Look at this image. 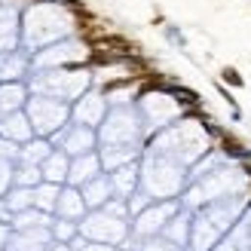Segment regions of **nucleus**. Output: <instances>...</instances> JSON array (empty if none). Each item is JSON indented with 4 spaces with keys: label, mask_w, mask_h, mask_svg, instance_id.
Returning a JSON list of instances; mask_svg holds the SVG:
<instances>
[{
    "label": "nucleus",
    "mask_w": 251,
    "mask_h": 251,
    "mask_svg": "<svg viewBox=\"0 0 251 251\" xmlns=\"http://www.w3.org/2000/svg\"><path fill=\"white\" fill-rule=\"evenodd\" d=\"M74 34H77V16L68 9V3L34 0V3L22 9V46L28 52L52 46Z\"/></svg>",
    "instance_id": "1"
},
{
    "label": "nucleus",
    "mask_w": 251,
    "mask_h": 251,
    "mask_svg": "<svg viewBox=\"0 0 251 251\" xmlns=\"http://www.w3.org/2000/svg\"><path fill=\"white\" fill-rule=\"evenodd\" d=\"M147 150H153V153H162L175 162H181L184 169H190L193 162H199L205 153H208V135L199 123L181 117L178 123H172L169 129L156 132L150 138Z\"/></svg>",
    "instance_id": "2"
},
{
    "label": "nucleus",
    "mask_w": 251,
    "mask_h": 251,
    "mask_svg": "<svg viewBox=\"0 0 251 251\" xmlns=\"http://www.w3.org/2000/svg\"><path fill=\"white\" fill-rule=\"evenodd\" d=\"M242 196H230V199H218L202 208L193 211V236H190V251H211L224 236H227L242 211Z\"/></svg>",
    "instance_id": "3"
},
{
    "label": "nucleus",
    "mask_w": 251,
    "mask_h": 251,
    "mask_svg": "<svg viewBox=\"0 0 251 251\" xmlns=\"http://www.w3.org/2000/svg\"><path fill=\"white\" fill-rule=\"evenodd\" d=\"M95 86L92 68H52V71H34L28 77L31 95H49L65 104H74Z\"/></svg>",
    "instance_id": "4"
},
{
    "label": "nucleus",
    "mask_w": 251,
    "mask_h": 251,
    "mask_svg": "<svg viewBox=\"0 0 251 251\" xmlns=\"http://www.w3.org/2000/svg\"><path fill=\"white\" fill-rule=\"evenodd\" d=\"M242 190H245V175L233 166H218V169L205 172L202 178L187 184V190L181 193V205L196 211L208 202H218V199L242 196Z\"/></svg>",
    "instance_id": "5"
},
{
    "label": "nucleus",
    "mask_w": 251,
    "mask_h": 251,
    "mask_svg": "<svg viewBox=\"0 0 251 251\" xmlns=\"http://www.w3.org/2000/svg\"><path fill=\"white\" fill-rule=\"evenodd\" d=\"M141 187L153 199H181L187 190V169L162 153L144 147L141 153Z\"/></svg>",
    "instance_id": "6"
},
{
    "label": "nucleus",
    "mask_w": 251,
    "mask_h": 251,
    "mask_svg": "<svg viewBox=\"0 0 251 251\" xmlns=\"http://www.w3.org/2000/svg\"><path fill=\"white\" fill-rule=\"evenodd\" d=\"M144 120L135 104L110 107L104 123L98 126V147L101 144H141L144 147Z\"/></svg>",
    "instance_id": "7"
},
{
    "label": "nucleus",
    "mask_w": 251,
    "mask_h": 251,
    "mask_svg": "<svg viewBox=\"0 0 251 251\" xmlns=\"http://www.w3.org/2000/svg\"><path fill=\"white\" fill-rule=\"evenodd\" d=\"M135 107H138V114H141V120H144L147 138H153L156 132L169 129L172 123H178L184 117L181 98L172 95V92H162V89L141 92V95H138V101H135Z\"/></svg>",
    "instance_id": "8"
},
{
    "label": "nucleus",
    "mask_w": 251,
    "mask_h": 251,
    "mask_svg": "<svg viewBox=\"0 0 251 251\" xmlns=\"http://www.w3.org/2000/svg\"><path fill=\"white\" fill-rule=\"evenodd\" d=\"M92 58V46L80 40L77 34L74 37H65L52 46H43L31 52V74L34 71H52V68H80Z\"/></svg>",
    "instance_id": "9"
},
{
    "label": "nucleus",
    "mask_w": 251,
    "mask_h": 251,
    "mask_svg": "<svg viewBox=\"0 0 251 251\" xmlns=\"http://www.w3.org/2000/svg\"><path fill=\"white\" fill-rule=\"evenodd\" d=\"M80 236L83 239H92V242L114 245V248H126V242L132 239V224L107 215L104 208H92L89 215L80 221Z\"/></svg>",
    "instance_id": "10"
},
{
    "label": "nucleus",
    "mask_w": 251,
    "mask_h": 251,
    "mask_svg": "<svg viewBox=\"0 0 251 251\" xmlns=\"http://www.w3.org/2000/svg\"><path fill=\"white\" fill-rule=\"evenodd\" d=\"M25 114H28L37 135L52 138L61 126L71 123V104L58 101V98H49V95H31L28 104H25Z\"/></svg>",
    "instance_id": "11"
},
{
    "label": "nucleus",
    "mask_w": 251,
    "mask_h": 251,
    "mask_svg": "<svg viewBox=\"0 0 251 251\" xmlns=\"http://www.w3.org/2000/svg\"><path fill=\"white\" fill-rule=\"evenodd\" d=\"M181 211V199H156L150 202L141 215H135L132 224V239H147V236H159L166 224Z\"/></svg>",
    "instance_id": "12"
},
{
    "label": "nucleus",
    "mask_w": 251,
    "mask_h": 251,
    "mask_svg": "<svg viewBox=\"0 0 251 251\" xmlns=\"http://www.w3.org/2000/svg\"><path fill=\"white\" fill-rule=\"evenodd\" d=\"M49 141H52V147L65 150V153L74 159V156H83V153H92V150H98V129L71 120L68 126H61V129L49 138Z\"/></svg>",
    "instance_id": "13"
},
{
    "label": "nucleus",
    "mask_w": 251,
    "mask_h": 251,
    "mask_svg": "<svg viewBox=\"0 0 251 251\" xmlns=\"http://www.w3.org/2000/svg\"><path fill=\"white\" fill-rule=\"evenodd\" d=\"M107 110H110V104H107L104 89L92 86V89L86 92L83 98H77V101L71 104V120H74V123H83V126H92V129H98V126L104 123Z\"/></svg>",
    "instance_id": "14"
},
{
    "label": "nucleus",
    "mask_w": 251,
    "mask_h": 251,
    "mask_svg": "<svg viewBox=\"0 0 251 251\" xmlns=\"http://www.w3.org/2000/svg\"><path fill=\"white\" fill-rule=\"evenodd\" d=\"M31 77V52L25 46L0 52V83H28Z\"/></svg>",
    "instance_id": "15"
},
{
    "label": "nucleus",
    "mask_w": 251,
    "mask_h": 251,
    "mask_svg": "<svg viewBox=\"0 0 251 251\" xmlns=\"http://www.w3.org/2000/svg\"><path fill=\"white\" fill-rule=\"evenodd\" d=\"M22 46V9L12 3H0V52Z\"/></svg>",
    "instance_id": "16"
},
{
    "label": "nucleus",
    "mask_w": 251,
    "mask_h": 251,
    "mask_svg": "<svg viewBox=\"0 0 251 251\" xmlns=\"http://www.w3.org/2000/svg\"><path fill=\"white\" fill-rule=\"evenodd\" d=\"M144 153L141 144H101L98 147V156H101L104 172H114L120 166H129V162H138Z\"/></svg>",
    "instance_id": "17"
},
{
    "label": "nucleus",
    "mask_w": 251,
    "mask_h": 251,
    "mask_svg": "<svg viewBox=\"0 0 251 251\" xmlns=\"http://www.w3.org/2000/svg\"><path fill=\"white\" fill-rule=\"evenodd\" d=\"M101 172H104V166H101L98 150L83 153V156H74L71 159V172H68V184L71 187H83V184H89L92 178H98Z\"/></svg>",
    "instance_id": "18"
},
{
    "label": "nucleus",
    "mask_w": 251,
    "mask_h": 251,
    "mask_svg": "<svg viewBox=\"0 0 251 251\" xmlns=\"http://www.w3.org/2000/svg\"><path fill=\"white\" fill-rule=\"evenodd\" d=\"M52 242V230L49 227H28V230H12L6 251H43Z\"/></svg>",
    "instance_id": "19"
},
{
    "label": "nucleus",
    "mask_w": 251,
    "mask_h": 251,
    "mask_svg": "<svg viewBox=\"0 0 251 251\" xmlns=\"http://www.w3.org/2000/svg\"><path fill=\"white\" fill-rule=\"evenodd\" d=\"M86 215H89V205H86V199L80 193V187H71L65 184L58 193V205H55V218H68V221H83Z\"/></svg>",
    "instance_id": "20"
},
{
    "label": "nucleus",
    "mask_w": 251,
    "mask_h": 251,
    "mask_svg": "<svg viewBox=\"0 0 251 251\" xmlns=\"http://www.w3.org/2000/svg\"><path fill=\"white\" fill-rule=\"evenodd\" d=\"M159 236H166L169 242H175L181 251H190V236H193V211L190 208H184L175 215L169 224H166V230H162Z\"/></svg>",
    "instance_id": "21"
},
{
    "label": "nucleus",
    "mask_w": 251,
    "mask_h": 251,
    "mask_svg": "<svg viewBox=\"0 0 251 251\" xmlns=\"http://www.w3.org/2000/svg\"><path fill=\"white\" fill-rule=\"evenodd\" d=\"M107 178H110V184H114V196L129 199L138 187H141V159L129 162V166H120L114 172H107Z\"/></svg>",
    "instance_id": "22"
},
{
    "label": "nucleus",
    "mask_w": 251,
    "mask_h": 251,
    "mask_svg": "<svg viewBox=\"0 0 251 251\" xmlns=\"http://www.w3.org/2000/svg\"><path fill=\"white\" fill-rule=\"evenodd\" d=\"M31 98L28 83H0V120L16 114V110H25Z\"/></svg>",
    "instance_id": "23"
},
{
    "label": "nucleus",
    "mask_w": 251,
    "mask_h": 251,
    "mask_svg": "<svg viewBox=\"0 0 251 251\" xmlns=\"http://www.w3.org/2000/svg\"><path fill=\"white\" fill-rule=\"evenodd\" d=\"M0 135L9 138V141H16V144H25V141H31L37 132H34L28 114H25V110H16V114L0 120Z\"/></svg>",
    "instance_id": "24"
},
{
    "label": "nucleus",
    "mask_w": 251,
    "mask_h": 251,
    "mask_svg": "<svg viewBox=\"0 0 251 251\" xmlns=\"http://www.w3.org/2000/svg\"><path fill=\"white\" fill-rule=\"evenodd\" d=\"M80 193H83L86 205H89V211H92V208H101L107 199H114V184H110L107 172H101V175H98V178H92L89 184H83Z\"/></svg>",
    "instance_id": "25"
},
{
    "label": "nucleus",
    "mask_w": 251,
    "mask_h": 251,
    "mask_svg": "<svg viewBox=\"0 0 251 251\" xmlns=\"http://www.w3.org/2000/svg\"><path fill=\"white\" fill-rule=\"evenodd\" d=\"M43 181H49V184H58V187H65L68 184V172H71V156L65 153V150H52V153L46 156V162H43Z\"/></svg>",
    "instance_id": "26"
},
{
    "label": "nucleus",
    "mask_w": 251,
    "mask_h": 251,
    "mask_svg": "<svg viewBox=\"0 0 251 251\" xmlns=\"http://www.w3.org/2000/svg\"><path fill=\"white\" fill-rule=\"evenodd\" d=\"M52 141L49 138H40V135H34L31 141H25L22 150H19V162H34V166H43L46 156L52 153Z\"/></svg>",
    "instance_id": "27"
},
{
    "label": "nucleus",
    "mask_w": 251,
    "mask_h": 251,
    "mask_svg": "<svg viewBox=\"0 0 251 251\" xmlns=\"http://www.w3.org/2000/svg\"><path fill=\"white\" fill-rule=\"evenodd\" d=\"M55 215H46L40 208H25L12 215V230H28V227H52Z\"/></svg>",
    "instance_id": "28"
},
{
    "label": "nucleus",
    "mask_w": 251,
    "mask_h": 251,
    "mask_svg": "<svg viewBox=\"0 0 251 251\" xmlns=\"http://www.w3.org/2000/svg\"><path fill=\"white\" fill-rule=\"evenodd\" d=\"M58 193H61V187H58V184H49V181L37 184V187H34V208L46 211V215H55Z\"/></svg>",
    "instance_id": "29"
},
{
    "label": "nucleus",
    "mask_w": 251,
    "mask_h": 251,
    "mask_svg": "<svg viewBox=\"0 0 251 251\" xmlns=\"http://www.w3.org/2000/svg\"><path fill=\"white\" fill-rule=\"evenodd\" d=\"M37 184H43V169L34 162H16L12 187H37Z\"/></svg>",
    "instance_id": "30"
},
{
    "label": "nucleus",
    "mask_w": 251,
    "mask_h": 251,
    "mask_svg": "<svg viewBox=\"0 0 251 251\" xmlns=\"http://www.w3.org/2000/svg\"><path fill=\"white\" fill-rule=\"evenodd\" d=\"M126 248L132 251H181L175 242H169L166 236H147V239H129Z\"/></svg>",
    "instance_id": "31"
},
{
    "label": "nucleus",
    "mask_w": 251,
    "mask_h": 251,
    "mask_svg": "<svg viewBox=\"0 0 251 251\" xmlns=\"http://www.w3.org/2000/svg\"><path fill=\"white\" fill-rule=\"evenodd\" d=\"M3 199L12 208V215H16V211H25V208H34V187H12Z\"/></svg>",
    "instance_id": "32"
},
{
    "label": "nucleus",
    "mask_w": 251,
    "mask_h": 251,
    "mask_svg": "<svg viewBox=\"0 0 251 251\" xmlns=\"http://www.w3.org/2000/svg\"><path fill=\"white\" fill-rule=\"evenodd\" d=\"M49 230H52V242H74L80 236V224L68 218H55Z\"/></svg>",
    "instance_id": "33"
},
{
    "label": "nucleus",
    "mask_w": 251,
    "mask_h": 251,
    "mask_svg": "<svg viewBox=\"0 0 251 251\" xmlns=\"http://www.w3.org/2000/svg\"><path fill=\"white\" fill-rule=\"evenodd\" d=\"M126 202H129V218H135V215H141V211H144L150 202H156V199L150 196V193L144 190V187H138V190H135L129 199H126Z\"/></svg>",
    "instance_id": "34"
},
{
    "label": "nucleus",
    "mask_w": 251,
    "mask_h": 251,
    "mask_svg": "<svg viewBox=\"0 0 251 251\" xmlns=\"http://www.w3.org/2000/svg\"><path fill=\"white\" fill-rule=\"evenodd\" d=\"M12 175H16V162L0 159V196H6L12 190Z\"/></svg>",
    "instance_id": "35"
},
{
    "label": "nucleus",
    "mask_w": 251,
    "mask_h": 251,
    "mask_svg": "<svg viewBox=\"0 0 251 251\" xmlns=\"http://www.w3.org/2000/svg\"><path fill=\"white\" fill-rule=\"evenodd\" d=\"M74 251H117L114 245H104V242H92V239H83V236H77L74 242H68Z\"/></svg>",
    "instance_id": "36"
},
{
    "label": "nucleus",
    "mask_w": 251,
    "mask_h": 251,
    "mask_svg": "<svg viewBox=\"0 0 251 251\" xmlns=\"http://www.w3.org/2000/svg\"><path fill=\"white\" fill-rule=\"evenodd\" d=\"M19 150H22V144H16V141H9V138L0 135V159H12V162H19Z\"/></svg>",
    "instance_id": "37"
},
{
    "label": "nucleus",
    "mask_w": 251,
    "mask_h": 251,
    "mask_svg": "<svg viewBox=\"0 0 251 251\" xmlns=\"http://www.w3.org/2000/svg\"><path fill=\"white\" fill-rule=\"evenodd\" d=\"M0 224H12V208L6 205L3 196H0Z\"/></svg>",
    "instance_id": "38"
},
{
    "label": "nucleus",
    "mask_w": 251,
    "mask_h": 251,
    "mask_svg": "<svg viewBox=\"0 0 251 251\" xmlns=\"http://www.w3.org/2000/svg\"><path fill=\"white\" fill-rule=\"evenodd\" d=\"M9 236H12V224H0V245H9Z\"/></svg>",
    "instance_id": "39"
},
{
    "label": "nucleus",
    "mask_w": 251,
    "mask_h": 251,
    "mask_svg": "<svg viewBox=\"0 0 251 251\" xmlns=\"http://www.w3.org/2000/svg\"><path fill=\"white\" fill-rule=\"evenodd\" d=\"M43 251H74V248H71L68 242H49V245H46Z\"/></svg>",
    "instance_id": "40"
},
{
    "label": "nucleus",
    "mask_w": 251,
    "mask_h": 251,
    "mask_svg": "<svg viewBox=\"0 0 251 251\" xmlns=\"http://www.w3.org/2000/svg\"><path fill=\"white\" fill-rule=\"evenodd\" d=\"M227 80L236 83V86H242V77H239V74H233V71H227Z\"/></svg>",
    "instance_id": "41"
},
{
    "label": "nucleus",
    "mask_w": 251,
    "mask_h": 251,
    "mask_svg": "<svg viewBox=\"0 0 251 251\" xmlns=\"http://www.w3.org/2000/svg\"><path fill=\"white\" fill-rule=\"evenodd\" d=\"M117 251H132V248H117Z\"/></svg>",
    "instance_id": "42"
},
{
    "label": "nucleus",
    "mask_w": 251,
    "mask_h": 251,
    "mask_svg": "<svg viewBox=\"0 0 251 251\" xmlns=\"http://www.w3.org/2000/svg\"><path fill=\"white\" fill-rule=\"evenodd\" d=\"M0 251H6V248H3V245H0Z\"/></svg>",
    "instance_id": "43"
},
{
    "label": "nucleus",
    "mask_w": 251,
    "mask_h": 251,
    "mask_svg": "<svg viewBox=\"0 0 251 251\" xmlns=\"http://www.w3.org/2000/svg\"><path fill=\"white\" fill-rule=\"evenodd\" d=\"M0 3H3V0H0Z\"/></svg>",
    "instance_id": "44"
}]
</instances>
